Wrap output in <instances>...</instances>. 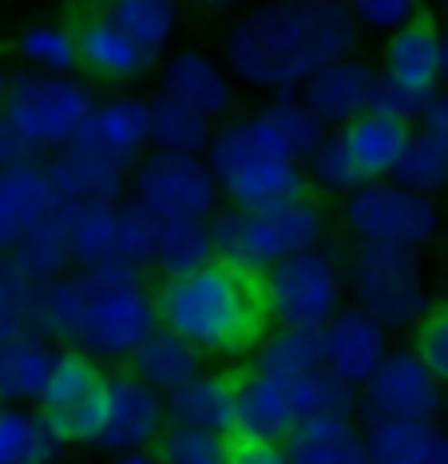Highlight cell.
Masks as SVG:
<instances>
[{
    "instance_id": "cell-1",
    "label": "cell",
    "mask_w": 448,
    "mask_h": 464,
    "mask_svg": "<svg viewBox=\"0 0 448 464\" xmlns=\"http://www.w3.org/2000/svg\"><path fill=\"white\" fill-rule=\"evenodd\" d=\"M357 20L346 5L290 0L239 16L222 40V64L247 88L297 96L322 68L354 56Z\"/></svg>"
},
{
    "instance_id": "cell-2",
    "label": "cell",
    "mask_w": 448,
    "mask_h": 464,
    "mask_svg": "<svg viewBox=\"0 0 448 464\" xmlns=\"http://www.w3.org/2000/svg\"><path fill=\"white\" fill-rule=\"evenodd\" d=\"M155 305L163 330L179 334L202 357H219V362L254 353L270 334L262 278L234 270L227 262H215L190 278L159 282Z\"/></svg>"
},
{
    "instance_id": "cell-3",
    "label": "cell",
    "mask_w": 448,
    "mask_h": 464,
    "mask_svg": "<svg viewBox=\"0 0 448 464\" xmlns=\"http://www.w3.org/2000/svg\"><path fill=\"white\" fill-rule=\"evenodd\" d=\"M202 160L215 171L222 195H227V207L266 210L309 195L306 163L282 143V135L258 111L219 123L210 151Z\"/></svg>"
},
{
    "instance_id": "cell-4",
    "label": "cell",
    "mask_w": 448,
    "mask_h": 464,
    "mask_svg": "<svg viewBox=\"0 0 448 464\" xmlns=\"http://www.w3.org/2000/svg\"><path fill=\"white\" fill-rule=\"evenodd\" d=\"M95 108L100 100L88 80L20 68L0 103V135L16 147L20 160H48L76 140Z\"/></svg>"
},
{
    "instance_id": "cell-5",
    "label": "cell",
    "mask_w": 448,
    "mask_h": 464,
    "mask_svg": "<svg viewBox=\"0 0 448 464\" xmlns=\"http://www.w3.org/2000/svg\"><path fill=\"white\" fill-rule=\"evenodd\" d=\"M329 230V215L314 195L294 198L282 207L266 210H239L222 207L210 218V235H215V255L219 262L262 278L270 266L306 255V250L322 246Z\"/></svg>"
},
{
    "instance_id": "cell-6",
    "label": "cell",
    "mask_w": 448,
    "mask_h": 464,
    "mask_svg": "<svg viewBox=\"0 0 448 464\" xmlns=\"http://www.w3.org/2000/svg\"><path fill=\"white\" fill-rule=\"evenodd\" d=\"M167 429V397L120 365L115 373H108L100 393L88 401V409H80L76 420L68 425V440L112 452V457H127V452L155 449Z\"/></svg>"
},
{
    "instance_id": "cell-7",
    "label": "cell",
    "mask_w": 448,
    "mask_h": 464,
    "mask_svg": "<svg viewBox=\"0 0 448 464\" xmlns=\"http://www.w3.org/2000/svg\"><path fill=\"white\" fill-rule=\"evenodd\" d=\"M346 258L334 242L294 255L262 274L266 314L274 330H314L322 334L346 310Z\"/></svg>"
},
{
    "instance_id": "cell-8",
    "label": "cell",
    "mask_w": 448,
    "mask_h": 464,
    "mask_svg": "<svg viewBox=\"0 0 448 464\" xmlns=\"http://www.w3.org/2000/svg\"><path fill=\"white\" fill-rule=\"evenodd\" d=\"M346 278L354 305L373 318L385 334L421 330V322L436 310L429 282H424L421 255L385 246H354L346 258Z\"/></svg>"
},
{
    "instance_id": "cell-9",
    "label": "cell",
    "mask_w": 448,
    "mask_h": 464,
    "mask_svg": "<svg viewBox=\"0 0 448 464\" xmlns=\"http://www.w3.org/2000/svg\"><path fill=\"white\" fill-rule=\"evenodd\" d=\"M341 227L354 235V246H385L421 255L441 235V207L436 198L413 195L393 179L369 183L341 203Z\"/></svg>"
},
{
    "instance_id": "cell-10",
    "label": "cell",
    "mask_w": 448,
    "mask_h": 464,
    "mask_svg": "<svg viewBox=\"0 0 448 464\" xmlns=\"http://www.w3.org/2000/svg\"><path fill=\"white\" fill-rule=\"evenodd\" d=\"M131 198L155 218H210L222 210V187L207 160H190V155H163L147 151L140 167L127 179Z\"/></svg>"
},
{
    "instance_id": "cell-11",
    "label": "cell",
    "mask_w": 448,
    "mask_h": 464,
    "mask_svg": "<svg viewBox=\"0 0 448 464\" xmlns=\"http://www.w3.org/2000/svg\"><path fill=\"white\" fill-rule=\"evenodd\" d=\"M155 330H159V305H155L151 286H131V290H92L88 286V305H83L72 350H83L95 362L127 365Z\"/></svg>"
},
{
    "instance_id": "cell-12",
    "label": "cell",
    "mask_w": 448,
    "mask_h": 464,
    "mask_svg": "<svg viewBox=\"0 0 448 464\" xmlns=\"http://www.w3.org/2000/svg\"><path fill=\"white\" fill-rule=\"evenodd\" d=\"M448 389L424 369L413 345H393L381 369L357 389V417L365 425L385 420H441Z\"/></svg>"
},
{
    "instance_id": "cell-13",
    "label": "cell",
    "mask_w": 448,
    "mask_h": 464,
    "mask_svg": "<svg viewBox=\"0 0 448 464\" xmlns=\"http://www.w3.org/2000/svg\"><path fill=\"white\" fill-rule=\"evenodd\" d=\"M68 147H80V151L131 175L143 155L151 151V100L143 96L103 100Z\"/></svg>"
},
{
    "instance_id": "cell-14",
    "label": "cell",
    "mask_w": 448,
    "mask_h": 464,
    "mask_svg": "<svg viewBox=\"0 0 448 464\" xmlns=\"http://www.w3.org/2000/svg\"><path fill=\"white\" fill-rule=\"evenodd\" d=\"M159 96L183 103L199 111L202 120L219 123L234 120V76L222 60H215L207 48H179L159 64Z\"/></svg>"
},
{
    "instance_id": "cell-15",
    "label": "cell",
    "mask_w": 448,
    "mask_h": 464,
    "mask_svg": "<svg viewBox=\"0 0 448 464\" xmlns=\"http://www.w3.org/2000/svg\"><path fill=\"white\" fill-rule=\"evenodd\" d=\"M60 195L44 160H16L0 171V258H8L32 230L52 223Z\"/></svg>"
},
{
    "instance_id": "cell-16",
    "label": "cell",
    "mask_w": 448,
    "mask_h": 464,
    "mask_svg": "<svg viewBox=\"0 0 448 464\" xmlns=\"http://www.w3.org/2000/svg\"><path fill=\"white\" fill-rule=\"evenodd\" d=\"M322 350H326V373L361 389L381 369L393 345H389V334L349 302L322 330Z\"/></svg>"
},
{
    "instance_id": "cell-17",
    "label": "cell",
    "mask_w": 448,
    "mask_h": 464,
    "mask_svg": "<svg viewBox=\"0 0 448 464\" xmlns=\"http://www.w3.org/2000/svg\"><path fill=\"white\" fill-rule=\"evenodd\" d=\"M373 83H377V68L357 56H346V60H337V64L317 72L297 96L317 115V123H322L326 131L329 128L341 131L354 120H361V115H369Z\"/></svg>"
},
{
    "instance_id": "cell-18",
    "label": "cell",
    "mask_w": 448,
    "mask_h": 464,
    "mask_svg": "<svg viewBox=\"0 0 448 464\" xmlns=\"http://www.w3.org/2000/svg\"><path fill=\"white\" fill-rule=\"evenodd\" d=\"M76 40H80V68L92 80H103V83L140 80L143 72H151L159 64V56L135 44L103 8L76 20Z\"/></svg>"
},
{
    "instance_id": "cell-19",
    "label": "cell",
    "mask_w": 448,
    "mask_h": 464,
    "mask_svg": "<svg viewBox=\"0 0 448 464\" xmlns=\"http://www.w3.org/2000/svg\"><path fill=\"white\" fill-rule=\"evenodd\" d=\"M167 417L179 429H195V432L234 440V425H239V373L195 377L190 385L167 397Z\"/></svg>"
},
{
    "instance_id": "cell-20",
    "label": "cell",
    "mask_w": 448,
    "mask_h": 464,
    "mask_svg": "<svg viewBox=\"0 0 448 464\" xmlns=\"http://www.w3.org/2000/svg\"><path fill=\"white\" fill-rule=\"evenodd\" d=\"M441 40L444 28L436 24L429 13H421L413 24H404L401 33H393L385 40V52H381V72L401 83H413V88H441Z\"/></svg>"
},
{
    "instance_id": "cell-21",
    "label": "cell",
    "mask_w": 448,
    "mask_h": 464,
    "mask_svg": "<svg viewBox=\"0 0 448 464\" xmlns=\"http://www.w3.org/2000/svg\"><path fill=\"white\" fill-rule=\"evenodd\" d=\"M56 223L68 238L72 266L88 274L115 255V235H120V203H60Z\"/></svg>"
},
{
    "instance_id": "cell-22",
    "label": "cell",
    "mask_w": 448,
    "mask_h": 464,
    "mask_svg": "<svg viewBox=\"0 0 448 464\" xmlns=\"http://www.w3.org/2000/svg\"><path fill=\"white\" fill-rule=\"evenodd\" d=\"M72 445L60 420L36 405H0V464H52Z\"/></svg>"
},
{
    "instance_id": "cell-23",
    "label": "cell",
    "mask_w": 448,
    "mask_h": 464,
    "mask_svg": "<svg viewBox=\"0 0 448 464\" xmlns=\"http://www.w3.org/2000/svg\"><path fill=\"white\" fill-rule=\"evenodd\" d=\"M44 167L60 203H120L127 179H131L120 167L95 160L80 147H63V151L48 155Z\"/></svg>"
},
{
    "instance_id": "cell-24",
    "label": "cell",
    "mask_w": 448,
    "mask_h": 464,
    "mask_svg": "<svg viewBox=\"0 0 448 464\" xmlns=\"http://www.w3.org/2000/svg\"><path fill=\"white\" fill-rule=\"evenodd\" d=\"M56 353L60 345H52L44 334L0 342V405H40Z\"/></svg>"
},
{
    "instance_id": "cell-25",
    "label": "cell",
    "mask_w": 448,
    "mask_h": 464,
    "mask_svg": "<svg viewBox=\"0 0 448 464\" xmlns=\"http://www.w3.org/2000/svg\"><path fill=\"white\" fill-rule=\"evenodd\" d=\"M123 369H131V373L140 377L143 385H151L155 393L170 397L183 385L195 382V377L207 373V357H202L190 342H183L179 334H170V330L159 325Z\"/></svg>"
},
{
    "instance_id": "cell-26",
    "label": "cell",
    "mask_w": 448,
    "mask_h": 464,
    "mask_svg": "<svg viewBox=\"0 0 448 464\" xmlns=\"http://www.w3.org/2000/svg\"><path fill=\"white\" fill-rule=\"evenodd\" d=\"M369 464H448V429L441 420L365 425Z\"/></svg>"
},
{
    "instance_id": "cell-27",
    "label": "cell",
    "mask_w": 448,
    "mask_h": 464,
    "mask_svg": "<svg viewBox=\"0 0 448 464\" xmlns=\"http://www.w3.org/2000/svg\"><path fill=\"white\" fill-rule=\"evenodd\" d=\"M103 382H108V373H103V365L88 357L83 350H72V345H60L56 353V365H52L48 373V385L44 393H40V405L52 420H60L63 432L68 425L76 420L80 409H88V401L100 393Z\"/></svg>"
},
{
    "instance_id": "cell-28",
    "label": "cell",
    "mask_w": 448,
    "mask_h": 464,
    "mask_svg": "<svg viewBox=\"0 0 448 464\" xmlns=\"http://www.w3.org/2000/svg\"><path fill=\"white\" fill-rule=\"evenodd\" d=\"M290 464H369L365 425L357 417H317L286 440Z\"/></svg>"
},
{
    "instance_id": "cell-29",
    "label": "cell",
    "mask_w": 448,
    "mask_h": 464,
    "mask_svg": "<svg viewBox=\"0 0 448 464\" xmlns=\"http://www.w3.org/2000/svg\"><path fill=\"white\" fill-rule=\"evenodd\" d=\"M215 235L210 223L199 218H159V235H155V258H151V274L159 282H175V278H190V274L215 266Z\"/></svg>"
},
{
    "instance_id": "cell-30",
    "label": "cell",
    "mask_w": 448,
    "mask_h": 464,
    "mask_svg": "<svg viewBox=\"0 0 448 464\" xmlns=\"http://www.w3.org/2000/svg\"><path fill=\"white\" fill-rule=\"evenodd\" d=\"M413 131L417 128H404L397 120H385V115H361L349 128H341V143L349 147L354 163L361 167V175L369 183H385L397 171V163L404 160V147H409Z\"/></svg>"
},
{
    "instance_id": "cell-31",
    "label": "cell",
    "mask_w": 448,
    "mask_h": 464,
    "mask_svg": "<svg viewBox=\"0 0 448 464\" xmlns=\"http://www.w3.org/2000/svg\"><path fill=\"white\" fill-rule=\"evenodd\" d=\"M16 56L28 72H40V76H76L80 68L76 24H68V20H36L16 36Z\"/></svg>"
},
{
    "instance_id": "cell-32",
    "label": "cell",
    "mask_w": 448,
    "mask_h": 464,
    "mask_svg": "<svg viewBox=\"0 0 448 464\" xmlns=\"http://www.w3.org/2000/svg\"><path fill=\"white\" fill-rule=\"evenodd\" d=\"M210 140H215V123L202 120L199 111H190L167 96L151 100V151L202 160L210 151Z\"/></svg>"
},
{
    "instance_id": "cell-33",
    "label": "cell",
    "mask_w": 448,
    "mask_h": 464,
    "mask_svg": "<svg viewBox=\"0 0 448 464\" xmlns=\"http://www.w3.org/2000/svg\"><path fill=\"white\" fill-rule=\"evenodd\" d=\"M250 369L270 377H309L326 369L322 334L314 330H270L250 353Z\"/></svg>"
},
{
    "instance_id": "cell-34",
    "label": "cell",
    "mask_w": 448,
    "mask_h": 464,
    "mask_svg": "<svg viewBox=\"0 0 448 464\" xmlns=\"http://www.w3.org/2000/svg\"><path fill=\"white\" fill-rule=\"evenodd\" d=\"M103 13L151 56H159L175 40V28H179V8L167 5V0H115Z\"/></svg>"
},
{
    "instance_id": "cell-35",
    "label": "cell",
    "mask_w": 448,
    "mask_h": 464,
    "mask_svg": "<svg viewBox=\"0 0 448 464\" xmlns=\"http://www.w3.org/2000/svg\"><path fill=\"white\" fill-rule=\"evenodd\" d=\"M83 305H88V286H83L80 274H68V278L40 286V334L52 345H72L83 318Z\"/></svg>"
},
{
    "instance_id": "cell-36",
    "label": "cell",
    "mask_w": 448,
    "mask_h": 464,
    "mask_svg": "<svg viewBox=\"0 0 448 464\" xmlns=\"http://www.w3.org/2000/svg\"><path fill=\"white\" fill-rule=\"evenodd\" d=\"M24 334H40V282L0 258V342Z\"/></svg>"
},
{
    "instance_id": "cell-37",
    "label": "cell",
    "mask_w": 448,
    "mask_h": 464,
    "mask_svg": "<svg viewBox=\"0 0 448 464\" xmlns=\"http://www.w3.org/2000/svg\"><path fill=\"white\" fill-rule=\"evenodd\" d=\"M393 183L413 195H424V198L444 191L448 187V147L417 128L409 147H404V160L397 163V171H393Z\"/></svg>"
},
{
    "instance_id": "cell-38",
    "label": "cell",
    "mask_w": 448,
    "mask_h": 464,
    "mask_svg": "<svg viewBox=\"0 0 448 464\" xmlns=\"http://www.w3.org/2000/svg\"><path fill=\"white\" fill-rule=\"evenodd\" d=\"M306 179L314 191L341 195V203H346L349 195H357L361 187H369V179L361 175V167L354 163V155H349V147L341 143L337 131H329L326 140L317 143V151L306 160Z\"/></svg>"
},
{
    "instance_id": "cell-39",
    "label": "cell",
    "mask_w": 448,
    "mask_h": 464,
    "mask_svg": "<svg viewBox=\"0 0 448 464\" xmlns=\"http://www.w3.org/2000/svg\"><path fill=\"white\" fill-rule=\"evenodd\" d=\"M8 258H13L16 270H24L32 282H40V286H48V282L68 278L72 274V250H68V238H63L56 218L44 223L40 230H32Z\"/></svg>"
},
{
    "instance_id": "cell-40",
    "label": "cell",
    "mask_w": 448,
    "mask_h": 464,
    "mask_svg": "<svg viewBox=\"0 0 448 464\" xmlns=\"http://www.w3.org/2000/svg\"><path fill=\"white\" fill-rule=\"evenodd\" d=\"M258 115H262L266 123H270L274 131L282 135V143L290 147V151H294L302 163L317 151V143H322L326 135H329L322 123H317V115L302 103V96H274L270 103H262Z\"/></svg>"
},
{
    "instance_id": "cell-41",
    "label": "cell",
    "mask_w": 448,
    "mask_h": 464,
    "mask_svg": "<svg viewBox=\"0 0 448 464\" xmlns=\"http://www.w3.org/2000/svg\"><path fill=\"white\" fill-rule=\"evenodd\" d=\"M436 92H441V88H436ZM436 92L413 88V83H401V80L385 76V72H377L369 111L373 115H385V120H397V123H404V128H413V123L421 128V120H424V111H429V103L436 100Z\"/></svg>"
},
{
    "instance_id": "cell-42",
    "label": "cell",
    "mask_w": 448,
    "mask_h": 464,
    "mask_svg": "<svg viewBox=\"0 0 448 464\" xmlns=\"http://www.w3.org/2000/svg\"><path fill=\"white\" fill-rule=\"evenodd\" d=\"M155 457H159V464H227L230 440L210 437V432L170 425L163 437H159Z\"/></svg>"
},
{
    "instance_id": "cell-43",
    "label": "cell",
    "mask_w": 448,
    "mask_h": 464,
    "mask_svg": "<svg viewBox=\"0 0 448 464\" xmlns=\"http://www.w3.org/2000/svg\"><path fill=\"white\" fill-rule=\"evenodd\" d=\"M155 235H159V218L151 210H143L135 198L120 203V235H115V255L131 266H140L151 274L155 258Z\"/></svg>"
},
{
    "instance_id": "cell-44",
    "label": "cell",
    "mask_w": 448,
    "mask_h": 464,
    "mask_svg": "<svg viewBox=\"0 0 448 464\" xmlns=\"http://www.w3.org/2000/svg\"><path fill=\"white\" fill-rule=\"evenodd\" d=\"M413 350H417L424 369L448 389V314L433 310L429 318L421 322V330L413 334Z\"/></svg>"
},
{
    "instance_id": "cell-45",
    "label": "cell",
    "mask_w": 448,
    "mask_h": 464,
    "mask_svg": "<svg viewBox=\"0 0 448 464\" xmlns=\"http://www.w3.org/2000/svg\"><path fill=\"white\" fill-rule=\"evenodd\" d=\"M357 20V28H369V33H401L404 24H413V20L421 16L417 5H409V0H365V5L349 8Z\"/></svg>"
},
{
    "instance_id": "cell-46",
    "label": "cell",
    "mask_w": 448,
    "mask_h": 464,
    "mask_svg": "<svg viewBox=\"0 0 448 464\" xmlns=\"http://www.w3.org/2000/svg\"><path fill=\"white\" fill-rule=\"evenodd\" d=\"M80 278L88 282L92 290H131V286H147V270L131 266V262H123V258L103 262V266L80 274Z\"/></svg>"
},
{
    "instance_id": "cell-47",
    "label": "cell",
    "mask_w": 448,
    "mask_h": 464,
    "mask_svg": "<svg viewBox=\"0 0 448 464\" xmlns=\"http://www.w3.org/2000/svg\"><path fill=\"white\" fill-rule=\"evenodd\" d=\"M227 464H290L282 445H258V440H230Z\"/></svg>"
},
{
    "instance_id": "cell-48",
    "label": "cell",
    "mask_w": 448,
    "mask_h": 464,
    "mask_svg": "<svg viewBox=\"0 0 448 464\" xmlns=\"http://www.w3.org/2000/svg\"><path fill=\"white\" fill-rule=\"evenodd\" d=\"M421 131H429L433 140H441L448 147V88L436 92V100L429 103V111L421 120Z\"/></svg>"
},
{
    "instance_id": "cell-49",
    "label": "cell",
    "mask_w": 448,
    "mask_h": 464,
    "mask_svg": "<svg viewBox=\"0 0 448 464\" xmlns=\"http://www.w3.org/2000/svg\"><path fill=\"white\" fill-rule=\"evenodd\" d=\"M115 464H159V457H155V449H147V452H127V457H115Z\"/></svg>"
},
{
    "instance_id": "cell-50",
    "label": "cell",
    "mask_w": 448,
    "mask_h": 464,
    "mask_svg": "<svg viewBox=\"0 0 448 464\" xmlns=\"http://www.w3.org/2000/svg\"><path fill=\"white\" fill-rule=\"evenodd\" d=\"M16 160H20V155H16V147H13V143H8V140H5V135H0V171H5V167H8V163H16Z\"/></svg>"
},
{
    "instance_id": "cell-51",
    "label": "cell",
    "mask_w": 448,
    "mask_h": 464,
    "mask_svg": "<svg viewBox=\"0 0 448 464\" xmlns=\"http://www.w3.org/2000/svg\"><path fill=\"white\" fill-rule=\"evenodd\" d=\"M441 83L448 88V28H444V40H441Z\"/></svg>"
},
{
    "instance_id": "cell-52",
    "label": "cell",
    "mask_w": 448,
    "mask_h": 464,
    "mask_svg": "<svg viewBox=\"0 0 448 464\" xmlns=\"http://www.w3.org/2000/svg\"><path fill=\"white\" fill-rule=\"evenodd\" d=\"M8 83H13V76H8V72L0 68V103H5V96H8Z\"/></svg>"
},
{
    "instance_id": "cell-53",
    "label": "cell",
    "mask_w": 448,
    "mask_h": 464,
    "mask_svg": "<svg viewBox=\"0 0 448 464\" xmlns=\"http://www.w3.org/2000/svg\"><path fill=\"white\" fill-rule=\"evenodd\" d=\"M436 310H441V314H448V290H444V298L436 302Z\"/></svg>"
},
{
    "instance_id": "cell-54",
    "label": "cell",
    "mask_w": 448,
    "mask_h": 464,
    "mask_svg": "<svg viewBox=\"0 0 448 464\" xmlns=\"http://www.w3.org/2000/svg\"><path fill=\"white\" fill-rule=\"evenodd\" d=\"M441 20H444V28H448V5H444V13H441Z\"/></svg>"
}]
</instances>
